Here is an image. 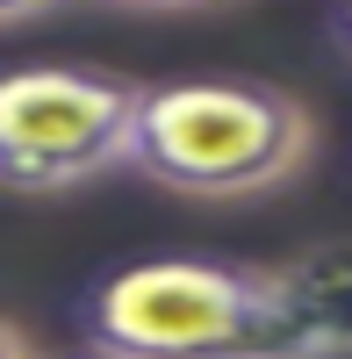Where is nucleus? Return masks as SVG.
I'll return each mask as SVG.
<instances>
[{
	"label": "nucleus",
	"instance_id": "nucleus-1",
	"mask_svg": "<svg viewBox=\"0 0 352 359\" xmlns=\"http://www.w3.org/2000/svg\"><path fill=\"white\" fill-rule=\"evenodd\" d=\"M86 352L101 359H338L287 294L280 266L245 259H130L79 294Z\"/></svg>",
	"mask_w": 352,
	"mask_h": 359
},
{
	"label": "nucleus",
	"instance_id": "nucleus-2",
	"mask_svg": "<svg viewBox=\"0 0 352 359\" xmlns=\"http://www.w3.org/2000/svg\"><path fill=\"white\" fill-rule=\"evenodd\" d=\"M316 151L309 108L273 79H165L137 94L130 172L194 201H252L287 187Z\"/></svg>",
	"mask_w": 352,
	"mask_h": 359
},
{
	"label": "nucleus",
	"instance_id": "nucleus-3",
	"mask_svg": "<svg viewBox=\"0 0 352 359\" xmlns=\"http://www.w3.org/2000/svg\"><path fill=\"white\" fill-rule=\"evenodd\" d=\"M137 79L101 65H8L0 72V187L65 194L130 165Z\"/></svg>",
	"mask_w": 352,
	"mask_h": 359
},
{
	"label": "nucleus",
	"instance_id": "nucleus-4",
	"mask_svg": "<svg viewBox=\"0 0 352 359\" xmlns=\"http://www.w3.org/2000/svg\"><path fill=\"white\" fill-rule=\"evenodd\" d=\"M280 280L302 302V316L324 331V345L345 359L352 352V245H309L280 266Z\"/></svg>",
	"mask_w": 352,
	"mask_h": 359
},
{
	"label": "nucleus",
	"instance_id": "nucleus-5",
	"mask_svg": "<svg viewBox=\"0 0 352 359\" xmlns=\"http://www.w3.org/2000/svg\"><path fill=\"white\" fill-rule=\"evenodd\" d=\"M324 36H331V43H338V50H345V57H352V8H338V15H331V22H324Z\"/></svg>",
	"mask_w": 352,
	"mask_h": 359
},
{
	"label": "nucleus",
	"instance_id": "nucleus-6",
	"mask_svg": "<svg viewBox=\"0 0 352 359\" xmlns=\"http://www.w3.org/2000/svg\"><path fill=\"white\" fill-rule=\"evenodd\" d=\"M0 359H29V345H22L15 323H0Z\"/></svg>",
	"mask_w": 352,
	"mask_h": 359
},
{
	"label": "nucleus",
	"instance_id": "nucleus-7",
	"mask_svg": "<svg viewBox=\"0 0 352 359\" xmlns=\"http://www.w3.org/2000/svg\"><path fill=\"white\" fill-rule=\"evenodd\" d=\"M72 359H101V352H72Z\"/></svg>",
	"mask_w": 352,
	"mask_h": 359
}]
</instances>
